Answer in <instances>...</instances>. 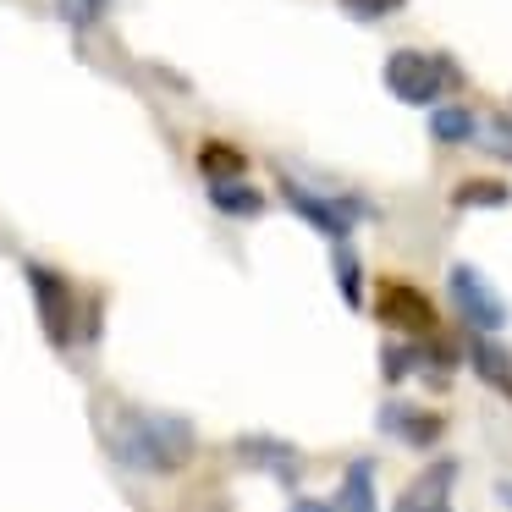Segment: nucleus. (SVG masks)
Segmentation results:
<instances>
[{
	"label": "nucleus",
	"instance_id": "nucleus-1",
	"mask_svg": "<svg viewBox=\"0 0 512 512\" xmlns=\"http://www.w3.org/2000/svg\"><path fill=\"white\" fill-rule=\"evenodd\" d=\"M105 446L122 468L133 474H182L199 452V435L182 413H160V408H116Z\"/></svg>",
	"mask_w": 512,
	"mask_h": 512
},
{
	"label": "nucleus",
	"instance_id": "nucleus-2",
	"mask_svg": "<svg viewBox=\"0 0 512 512\" xmlns=\"http://www.w3.org/2000/svg\"><path fill=\"white\" fill-rule=\"evenodd\" d=\"M380 83H386L391 100L402 105H441V94H452L457 83H463V72H457L452 56H424V50H391L386 56V72H380Z\"/></svg>",
	"mask_w": 512,
	"mask_h": 512
},
{
	"label": "nucleus",
	"instance_id": "nucleus-3",
	"mask_svg": "<svg viewBox=\"0 0 512 512\" xmlns=\"http://www.w3.org/2000/svg\"><path fill=\"white\" fill-rule=\"evenodd\" d=\"M281 199H287L292 215H303V221H309L320 237H331V243H347L353 226L375 215V204L358 199V193H320V188H309V182H298L292 171L281 177Z\"/></svg>",
	"mask_w": 512,
	"mask_h": 512
},
{
	"label": "nucleus",
	"instance_id": "nucleus-4",
	"mask_svg": "<svg viewBox=\"0 0 512 512\" xmlns=\"http://www.w3.org/2000/svg\"><path fill=\"white\" fill-rule=\"evenodd\" d=\"M446 298H452L457 320H463L468 331H479V336H501L512 325V303L501 298L496 281H490L479 265H468V259L446 265Z\"/></svg>",
	"mask_w": 512,
	"mask_h": 512
},
{
	"label": "nucleus",
	"instance_id": "nucleus-5",
	"mask_svg": "<svg viewBox=\"0 0 512 512\" xmlns=\"http://www.w3.org/2000/svg\"><path fill=\"white\" fill-rule=\"evenodd\" d=\"M23 276H28V292H34V309H39L50 347H72V336H78V287L61 270L39 265V259H28Z\"/></svg>",
	"mask_w": 512,
	"mask_h": 512
},
{
	"label": "nucleus",
	"instance_id": "nucleus-6",
	"mask_svg": "<svg viewBox=\"0 0 512 512\" xmlns=\"http://www.w3.org/2000/svg\"><path fill=\"white\" fill-rule=\"evenodd\" d=\"M375 320L386 325V331H397V336H435V303L424 298V287H413V281H397V276H386L375 287Z\"/></svg>",
	"mask_w": 512,
	"mask_h": 512
},
{
	"label": "nucleus",
	"instance_id": "nucleus-7",
	"mask_svg": "<svg viewBox=\"0 0 512 512\" xmlns=\"http://www.w3.org/2000/svg\"><path fill=\"white\" fill-rule=\"evenodd\" d=\"M375 430H380V435H391L397 446H413V452H430V446L446 435V413H435V408H419V402L391 397V402H380V408H375Z\"/></svg>",
	"mask_w": 512,
	"mask_h": 512
},
{
	"label": "nucleus",
	"instance_id": "nucleus-8",
	"mask_svg": "<svg viewBox=\"0 0 512 512\" xmlns=\"http://www.w3.org/2000/svg\"><path fill=\"white\" fill-rule=\"evenodd\" d=\"M457 457H435L424 474H413L402 485V496L391 501V512H452V490H457Z\"/></svg>",
	"mask_w": 512,
	"mask_h": 512
},
{
	"label": "nucleus",
	"instance_id": "nucleus-9",
	"mask_svg": "<svg viewBox=\"0 0 512 512\" xmlns=\"http://www.w3.org/2000/svg\"><path fill=\"white\" fill-rule=\"evenodd\" d=\"M237 457H243V463H254V468H265V474L276 479V485H287V490H298V479H303L298 446L276 441V435H243V441H237Z\"/></svg>",
	"mask_w": 512,
	"mask_h": 512
},
{
	"label": "nucleus",
	"instance_id": "nucleus-10",
	"mask_svg": "<svg viewBox=\"0 0 512 512\" xmlns=\"http://www.w3.org/2000/svg\"><path fill=\"white\" fill-rule=\"evenodd\" d=\"M468 369H474L479 380H485L490 391H496V397H507L512 402V347L501 342V336H468Z\"/></svg>",
	"mask_w": 512,
	"mask_h": 512
},
{
	"label": "nucleus",
	"instance_id": "nucleus-11",
	"mask_svg": "<svg viewBox=\"0 0 512 512\" xmlns=\"http://www.w3.org/2000/svg\"><path fill=\"white\" fill-rule=\"evenodd\" d=\"M204 188H210L215 215H226V221H259V215L270 210V199L259 188H248V177H237V182H204Z\"/></svg>",
	"mask_w": 512,
	"mask_h": 512
},
{
	"label": "nucleus",
	"instance_id": "nucleus-12",
	"mask_svg": "<svg viewBox=\"0 0 512 512\" xmlns=\"http://www.w3.org/2000/svg\"><path fill=\"white\" fill-rule=\"evenodd\" d=\"M193 166H199L204 182H237V177H248V155L237 144H226V138H199Z\"/></svg>",
	"mask_w": 512,
	"mask_h": 512
},
{
	"label": "nucleus",
	"instance_id": "nucleus-13",
	"mask_svg": "<svg viewBox=\"0 0 512 512\" xmlns=\"http://www.w3.org/2000/svg\"><path fill=\"white\" fill-rule=\"evenodd\" d=\"M331 501H336V512H380L375 507V457H353Z\"/></svg>",
	"mask_w": 512,
	"mask_h": 512
},
{
	"label": "nucleus",
	"instance_id": "nucleus-14",
	"mask_svg": "<svg viewBox=\"0 0 512 512\" xmlns=\"http://www.w3.org/2000/svg\"><path fill=\"white\" fill-rule=\"evenodd\" d=\"M474 133H479V116L468 111V105H430V138L441 149L474 144Z\"/></svg>",
	"mask_w": 512,
	"mask_h": 512
},
{
	"label": "nucleus",
	"instance_id": "nucleus-15",
	"mask_svg": "<svg viewBox=\"0 0 512 512\" xmlns=\"http://www.w3.org/2000/svg\"><path fill=\"white\" fill-rule=\"evenodd\" d=\"M452 204H457V210H507V204H512V182H501V177H463L452 188Z\"/></svg>",
	"mask_w": 512,
	"mask_h": 512
},
{
	"label": "nucleus",
	"instance_id": "nucleus-16",
	"mask_svg": "<svg viewBox=\"0 0 512 512\" xmlns=\"http://www.w3.org/2000/svg\"><path fill=\"white\" fill-rule=\"evenodd\" d=\"M331 276H336V287H342L347 309H364V270H358V254L347 243L331 248Z\"/></svg>",
	"mask_w": 512,
	"mask_h": 512
},
{
	"label": "nucleus",
	"instance_id": "nucleus-17",
	"mask_svg": "<svg viewBox=\"0 0 512 512\" xmlns=\"http://www.w3.org/2000/svg\"><path fill=\"white\" fill-rule=\"evenodd\" d=\"M380 375H386L391 386H402L408 375H424V342H391V347H380Z\"/></svg>",
	"mask_w": 512,
	"mask_h": 512
},
{
	"label": "nucleus",
	"instance_id": "nucleus-18",
	"mask_svg": "<svg viewBox=\"0 0 512 512\" xmlns=\"http://www.w3.org/2000/svg\"><path fill=\"white\" fill-rule=\"evenodd\" d=\"M105 12H111V0H56V17L72 28V34H89V28H100Z\"/></svg>",
	"mask_w": 512,
	"mask_h": 512
},
{
	"label": "nucleus",
	"instance_id": "nucleus-19",
	"mask_svg": "<svg viewBox=\"0 0 512 512\" xmlns=\"http://www.w3.org/2000/svg\"><path fill=\"white\" fill-rule=\"evenodd\" d=\"M474 144H485L496 160H512V116H490V122H479Z\"/></svg>",
	"mask_w": 512,
	"mask_h": 512
},
{
	"label": "nucleus",
	"instance_id": "nucleus-20",
	"mask_svg": "<svg viewBox=\"0 0 512 512\" xmlns=\"http://www.w3.org/2000/svg\"><path fill=\"white\" fill-rule=\"evenodd\" d=\"M347 17H358V23H386V17H397L408 0H336Z\"/></svg>",
	"mask_w": 512,
	"mask_h": 512
},
{
	"label": "nucleus",
	"instance_id": "nucleus-21",
	"mask_svg": "<svg viewBox=\"0 0 512 512\" xmlns=\"http://www.w3.org/2000/svg\"><path fill=\"white\" fill-rule=\"evenodd\" d=\"M287 512H336V501L331 496H292Z\"/></svg>",
	"mask_w": 512,
	"mask_h": 512
},
{
	"label": "nucleus",
	"instance_id": "nucleus-22",
	"mask_svg": "<svg viewBox=\"0 0 512 512\" xmlns=\"http://www.w3.org/2000/svg\"><path fill=\"white\" fill-rule=\"evenodd\" d=\"M496 496H501V501H507V512H512V485H501V490H496Z\"/></svg>",
	"mask_w": 512,
	"mask_h": 512
}]
</instances>
